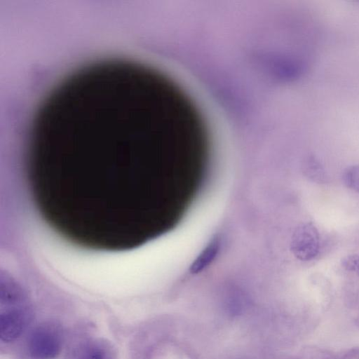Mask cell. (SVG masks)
<instances>
[{
  "mask_svg": "<svg viewBox=\"0 0 359 359\" xmlns=\"http://www.w3.org/2000/svg\"><path fill=\"white\" fill-rule=\"evenodd\" d=\"M208 135L198 107L169 76L109 57L75 69L43 97L26 152L36 170L133 174L184 161Z\"/></svg>",
  "mask_w": 359,
  "mask_h": 359,
  "instance_id": "1",
  "label": "cell"
},
{
  "mask_svg": "<svg viewBox=\"0 0 359 359\" xmlns=\"http://www.w3.org/2000/svg\"><path fill=\"white\" fill-rule=\"evenodd\" d=\"M63 344V331L55 321H46L35 327L27 342L31 359H54L60 353Z\"/></svg>",
  "mask_w": 359,
  "mask_h": 359,
  "instance_id": "2",
  "label": "cell"
},
{
  "mask_svg": "<svg viewBox=\"0 0 359 359\" xmlns=\"http://www.w3.org/2000/svg\"><path fill=\"white\" fill-rule=\"evenodd\" d=\"M34 313L26 305L6 308L0 313V339L10 343L19 338L32 321Z\"/></svg>",
  "mask_w": 359,
  "mask_h": 359,
  "instance_id": "3",
  "label": "cell"
},
{
  "mask_svg": "<svg viewBox=\"0 0 359 359\" xmlns=\"http://www.w3.org/2000/svg\"><path fill=\"white\" fill-rule=\"evenodd\" d=\"M291 250L302 261H310L317 256L320 250V236L312 223H304L297 228L292 236Z\"/></svg>",
  "mask_w": 359,
  "mask_h": 359,
  "instance_id": "4",
  "label": "cell"
},
{
  "mask_svg": "<svg viewBox=\"0 0 359 359\" xmlns=\"http://www.w3.org/2000/svg\"><path fill=\"white\" fill-rule=\"evenodd\" d=\"M71 359H117L115 348L105 339H95L80 344Z\"/></svg>",
  "mask_w": 359,
  "mask_h": 359,
  "instance_id": "5",
  "label": "cell"
},
{
  "mask_svg": "<svg viewBox=\"0 0 359 359\" xmlns=\"http://www.w3.org/2000/svg\"><path fill=\"white\" fill-rule=\"evenodd\" d=\"M219 249V241L217 239L212 240L192 264L190 268L191 271L196 273L202 271L215 259Z\"/></svg>",
  "mask_w": 359,
  "mask_h": 359,
  "instance_id": "6",
  "label": "cell"
},
{
  "mask_svg": "<svg viewBox=\"0 0 359 359\" xmlns=\"http://www.w3.org/2000/svg\"><path fill=\"white\" fill-rule=\"evenodd\" d=\"M345 185L359 193V165H353L347 168L342 177Z\"/></svg>",
  "mask_w": 359,
  "mask_h": 359,
  "instance_id": "7",
  "label": "cell"
},
{
  "mask_svg": "<svg viewBox=\"0 0 359 359\" xmlns=\"http://www.w3.org/2000/svg\"><path fill=\"white\" fill-rule=\"evenodd\" d=\"M343 266L348 271L359 275V254H353L346 257L342 261Z\"/></svg>",
  "mask_w": 359,
  "mask_h": 359,
  "instance_id": "8",
  "label": "cell"
}]
</instances>
